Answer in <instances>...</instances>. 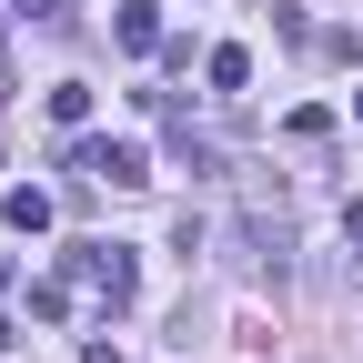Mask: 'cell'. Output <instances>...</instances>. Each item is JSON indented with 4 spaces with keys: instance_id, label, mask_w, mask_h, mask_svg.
<instances>
[{
    "instance_id": "52a82bcc",
    "label": "cell",
    "mask_w": 363,
    "mask_h": 363,
    "mask_svg": "<svg viewBox=\"0 0 363 363\" xmlns=\"http://www.w3.org/2000/svg\"><path fill=\"white\" fill-rule=\"evenodd\" d=\"M61 313H71V272L61 283H30V323H61Z\"/></svg>"
},
{
    "instance_id": "6da1fadb",
    "label": "cell",
    "mask_w": 363,
    "mask_h": 363,
    "mask_svg": "<svg viewBox=\"0 0 363 363\" xmlns=\"http://www.w3.org/2000/svg\"><path fill=\"white\" fill-rule=\"evenodd\" d=\"M61 272H71V283H81V293H101L111 313H121L131 293H142V262H131L121 242H71V252H61Z\"/></svg>"
},
{
    "instance_id": "30bf717a",
    "label": "cell",
    "mask_w": 363,
    "mask_h": 363,
    "mask_svg": "<svg viewBox=\"0 0 363 363\" xmlns=\"http://www.w3.org/2000/svg\"><path fill=\"white\" fill-rule=\"evenodd\" d=\"M11 343H21V333H11V313H0V353H11Z\"/></svg>"
},
{
    "instance_id": "9c48e42d",
    "label": "cell",
    "mask_w": 363,
    "mask_h": 363,
    "mask_svg": "<svg viewBox=\"0 0 363 363\" xmlns=\"http://www.w3.org/2000/svg\"><path fill=\"white\" fill-rule=\"evenodd\" d=\"M11 11H21V21H51V11H61V0H11Z\"/></svg>"
},
{
    "instance_id": "7a4b0ae2",
    "label": "cell",
    "mask_w": 363,
    "mask_h": 363,
    "mask_svg": "<svg viewBox=\"0 0 363 363\" xmlns=\"http://www.w3.org/2000/svg\"><path fill=\"white\" fill-rule=\"evenodd\" d=\"M71 172L111 182V192H142V182H152V152H142V142H111V131H91V142H71Z\"/></svg>"
},
{
    "instance_id": "ba28073f",
    "label": "cell",
    "mask_w": 363,
    "mask_h": 363,
    "mask_svg": "<svg viewBox=\"0 0 363 363\" xmlns=\"http://www.w3.org/2000/svg\"><path fill=\"white\" fill-rule=\"evenodd\" d=\"M343 242H353V272H363V202H343Z\"/></svg>"
},
{
    "instance_id": "277c9868",
    "label": "cell",
    "mask_w": 363,
    "mask_h": 363,
    "mask_svg": "<svg viewBox=\"0 0 363 363\" xmlns=\"http://www.w3.org/2000/svg\"><path fill=\"white\" fill-rule=\"evenodd\" d=\"M202 81L222 91V101H242V81H252V51H242V40H222V51H202Z\"/></svg>"
},
{
    "instance_id": "8fae6325",
    "label": "cell",
    "mask_w": 363,
    "mask_h": 363,
    "mask_svg": "<svg viewBox=\"0 0 363 363\" xmlns=\"http://www.w3.org/2000/svg\"><path fill=\"white\" fill-rule=\"evenodd\" d=\"M353 121H363V91H353Z\"/></svg>"
},
{
    "instance_id": "3957f363",
    "label": "cell",
    "mask_w": 363,
    "mask_h": 363,
    "mask_svg": "<svg viewBox=\"0 0 363 363\" xmlns=\"http://www.w3.org/2000/svg\"><path fill=\"white\" fill-rule=\"evenodd\" d=\"M111 40H121V51H162V0H121V11H111Z\"/></svg>"
},
{
    "instance_id": "8992f818",
    "label": "cell",
    "mask_w": 363,
    "mask_h": 363,
    "mask_svg": "<svg viewBox=\"0 0 363 363\" xmlns=\"http://www.w3.org/2000/svg\"><path fill=\"white\" fill-rule=\"evenodd\" d=\"M91 101H101L91 81H51V121H61V131H81V121H91Z\"/></svg>"
},
{
    "instance_id": "5b68a950",
    "label": "cell",
    "mask_w": 363,
    "mask_h": 363,
    "mask_svg": "<svg viewBox=\"0 0 363 363\" xmlns=\"http://www.w3.org/2000/svg\"><path fill=\"white\" fill-rule=\"evenodd\" d=\"M0 222H11V233H51V192H40V182L0 192Z\"/></svg>"
}]
</instances>
